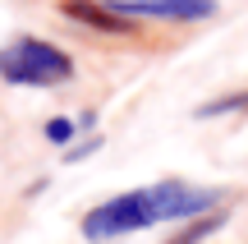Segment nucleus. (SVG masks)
I'll list each match as a JSON object with an SVG mask.
<instances>
[{"label":"nucleus","instance_id":"1","mask_svg":"<svg viewBox=\"0 0 248 244\" xmlns=\"http://www.w3.org/2000/svg\"><path fill=\"white\" fill-rule=\"evenodd\" d=\"M221 203H225V189H207V184H188V180H156L88 208L78 230L92 244H110L124 235H138V230H152L161 221H184L198 212H212Z\"/></svg>","mask_w":248,"mask_h":244},{"label":"nucleus","instance_id":"2","mask_svg":"<svg viewBox=\"0 0 248 244\" xmlns=\"http://www.w3.org/2000/svg\"><path fill=\"white\" fill-rule=\"evenodd\" d=\"M78 79V60L60 42L37 33H14L0 42V83L5 88H69Z\"/></svg>","mask_w":248,"mask_h":244},{"label":"nucleus","instance_id":"3","mask_svg":"<svg viewBox=\"0 0 248 244\" xmlns=\"http://www.w3.org/2000/svg\"><path fill=\"white\" fill-rule=\"evenodd\" d=\"M55 14L83 37H101V42H142L152 23L129 18L110 0H55Z\"/></svg>","mask_w":248,"mask_h":244},{"label":"nucleus","instance_id":"4","mask_svg":"<svg viewBox=\"0 0 248 244\" xmlns=\"http://www.w3.org/2000/svg\"><path fill=\"white\" fill-rule=\"evenodd\" d=\"M115 9H124L129 18L142 23H166V28H193L221 14L216 0H110Z\"/></svg>","mask_w":248,"mask_h":244},{"label":"nucleus","instance_id":"5","mask_svg":"<svg viewBox=\"0 0 248 244\" xmlns=\"http://www.w3.org/2000/svg\"><path fill=\"white\" fill-rule=\"evenodd\" d=\"M225 221H230V212H225V203H221V208H212V212H198V217L175 221V230H170L161 244H207L212 235L225 230Z\"/></svg>","mask_w":248,"mask_h":244},{"label":"nucleus","instance_id":"6","mask_svg":"<svg viewBox=\"0 0 248 244\" xmlns=\"http://www.w3.org/2000/svg\"><path fill=\"white\" fill-rule=\"evenodd\" d=\"M239 111H248V88L221 92V97L202 101V106H198V120H221V115H239Z\"/></svg>","mask_w":248,"mask_h":244},{"label":"nucleus","instance_id":"7","mask_svg":"<svg viewBox=\"0 0 248 244\" xmlns=\"http://www.w3.org/2000/svg\"><path fill=\"white\" fill-rule=\"evenodd\" d=\"M78 129H83V120H74V115H51L42 125V134H46V143L51 147H69V143H78Z\"/></svg>","mask_w":248,"mask_h":244},{"label":"nucleus","instance_id":"8","mask_svg":"<svg viewBox=\"0 0 248 244\" xmlns=\"http://www.w3.org/2000/svg\"><path fill=\"white\" fill-rule=\"evenodd\" d=\"M97 147H101V138H97V134H92V138H78V147H64V162H69V166H78L83 157H92Z\"/></svg>","mask_w":248,"mask_h":244}]
</instances>
